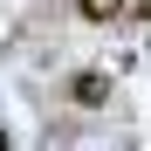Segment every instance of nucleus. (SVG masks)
<instances>
[{
	"instance_id": "nucleus-1",
	"label": "nucleus",
	"mask_w": 151,
	"mask_h": 151,
	"mask_svg": "<svg viewBox=\"0 0 151 151\" xmlns=\"http://www.w3.org/2000/svg\"><path fill=\"white\" fill-rule=\"evenodd\" d=\"M69 103H76V110H103V103H110V76H103V69L69 76Z\"/></svg>"
},
{
	"instance_id": "nucleus-2",
	"label": "nucleus",
	"mask_w": 151,
	"mask_h": 151,
	"mask_svg": "<svg viewBox=\"0 0 151 151\" xmlns=\"http://www.w3.org/2000/svg\"><path fill=\"white\" fill-rule=\"evenodd\" d=\"M76 14L103 28V21H117V14H124V0H76Z\"/></svg>"
},
{
	"instance_id": "nucleus-3",
	"label": "nucleus",
	"mask_w": 151,
	"mask_h": 151,
	"mask_svg": "<svg viewBox=\"0 0 151 151\" xmlns=\"http://www.w3.org/2000/svg\"><path fill=\"white\" fill-rule=\"evenodd\" d=\"M124 7H131V14H137V21H151V0H124Z\"/></svg>"
}]
</instances>
